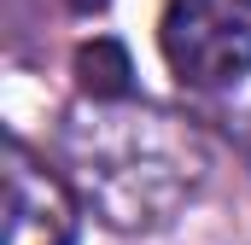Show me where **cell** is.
Returning a JSON list of instances; mask_svg holds the SVG:
<instances>
[{"instance_id":"1","label":"cell","mask_w":251,"mask_h":245,"mask_svg":"<svg viewBox=\"0 0 251 245\" xmlns=\"http://www.w3.org/2000/svg\"><path fill=\"white\" fill-rule=\"evenodd\" d=\"M59 158L76 204L117 234L170 228L210 170L204 134L152 99H76L59 128Z\"/></svg>"},{"instance_id":"2","label":"cell","mask_w":251,"mask_h":245,"mask_svg":"<svg viewBox=\"0 0 251 245\" xmlns=\"http://www.w3.org/2000/svg\"><path fill=\"white\" fill-rule=\"evenodd\" d=\"M158 47L187 88H240L251 76V0H164Z\"/></svg>"},{"instance_id":"5","label":"cell","mask_w":251,"mask_h":245,"mask_svg":"<svg viewBox=\"0 0 251 245\" xmlns=\"http://www.w3.org/2000/svg\"><path fill=\"white\" fill-rule=\"evenodd\" d=\"M70 6H76V12H100L105 0H70Z\"/></svg>"},{"instance_id":"4","label":"cell","mask_w":251,"mask_h":245,"mask_svg":"<svg viewBox=\"0 0 251 245\" xmlns=\"http://www.w3.org/2000/svg\"><path fill=\"white\" fill-rule=\"evenodd\" d=\"M76 88H82V99H134V64L111 35H100L76 53Z\"/></svg>"},{"instance_id":"3","label":"cell","mask_w":251,"mask_h":245,"mask_svg":"<svg viewBox=\"0 0 251 245\" xmlns=\"http://www.w3.org/2000/svg\"><path fill=\"white\" fill-rule=\"evenodd\" d=\"M82 204L18 134H6V245H76Z\"/></svg>"}]
</instances>
